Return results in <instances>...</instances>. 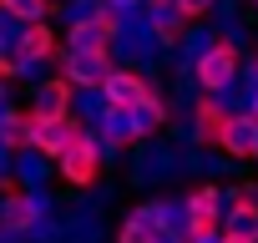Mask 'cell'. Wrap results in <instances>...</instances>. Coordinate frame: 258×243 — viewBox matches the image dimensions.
Masks as SVG:
<instances>
[{"label":"cell","mask_w":258,"mask_h":243,"mask_svg":"<svg viewBox=\"0 0 258 243\" xmlns=\"http://www.w3.org/2000/svg\"><path fill=\"white\" fill-rule=\"evenodd\" d=\"M101 101H106V116H116V122H132V116H157L162 122L167 116L152 81L132 66H111V76L101 81Z\"/></svg>","instance_id":"6da1fadb"},{"label":"cell","mask_w":258,"mask_h":243,"mask_svg":"<svg viewBox=\"0 0 258 243\" xmlns=\"http://www.w3.org/2000/svg\"><path fill=\"white\" fill-rule=\"evenodd\" d=\"M238 71H243V51H238L233 36H213V41L192 56V81H198V91L223 96L228 86H238Z\"/></svg>","instance_id":"7a4b0ae2"},{"label":"cell","mask_w":258,"mask_h":243,"mask_svg":"<svg viewBox=\"0 0 258 243\" xmlns=\"http://www.w3.org/2000/svg\"><path fill=\"white\" fill-rule=\"evenodd\" d=\"M223 208H228V198H223V188L218 183H198L192 193H187V203H182V213H187V238L192 243H218V233H223Z\"/></svg>","instance_id":"3957f363"},{"label":"cell","mask_w":258,"mask_h":243,"mask_svg":"<svg viewBox=\"0 0 258 243\" xmlns=\"http://www.w3.org/2000/svg\"><path fill=\"white\" fill-rule=\"evenodd\" d=\"M76 132H86V127L71 111H41V106H31V152H41V157L56 162L76 142Z\"/></svg>","instance_id":"277c9868"},{"label":"cell","mask_w":258,"mask_h":243,"mask_svg":"<svg viewBox=\"0 0 258 243\" xmlns=\"http://www.w3.org/2000/svg\"><path fill=\"white\" fill-rule=\"evenodd\" d=\"M101 162H106V152H101V137H91V132H76V142L56 157V172L66 177V188H96V177H101Z\"/></svg>","instance_id":"5b68a950"},{"label":"cell","mask_w":258,"mask_h":243,"mask_svg":"<svg viewBox=\"0 0 258 243\" xmlns=\"http://www.w3.org/2000/svg\"><path fill=\"white\" fill-rule=\"evenodd\" d=\"M218 243H258V183H238L228 193Z\"/></svg>","instance_id":"8992f818"},{"label":"cell","mask_w":258,"mask_h":243,"mask_svg":"<svg viewBox=\"0 0 258 243\" xmlns=\"http://www.w3.org/2000/svg\"><path fill=\"white\" fill-rule=\"evenodd\" d=\"M218 152L223 157H238V162H253L258 157V122H253V111H228Z\"/></svg>","instance_id":"52a82bcc"},{"label":"cell","mask_w":258,"mask_h":243,"mask_svg":"<svg viewBox=\"0 0 258 243\" xmlns=\"http://www.w3.org/2000/svg\"><path fill=\"white\" fill-rule=\"evenodd\" d=\"M61 71H66L76 86H91V91H101V81L111 76V56H106V51H71V46H66V56H61Z\"/></svg>","instance_id":"ba28073f"},{"label":"cell","mask_w":258,"mask_h":243,"mask_svg":"<svg viewBox=\"0 0 258 243\" xmlns=\"http://www.w3.org/2000/svg\"><path fill=\"white\" fill-rule=\"evenodd\" d=\"M11 51H16V61H21V66H41V61H56V36H51V26L26 21Z\"/></svg>","instance_id":"9c48e42d"},{"label":"cell","mask_w":258,"mask_h":243,"mask_svg":"<svg viewBox=\"0 0 258 243\" xmlns=\"http://www.w3.org/2000/svg\"><path fill=\"white\" fill-rule=\"evenodd\" d=\"M223 122H228V106H223L213 91H203L198 106H192V137H198V147H218Z\"/></svg>","instance_id":"30bf717a"},{"label":"cell","mask_w":258,"mask_h":243,"mask_svg":"<svg viewBox=\"0 0 258 243\" xmlns=\"http://www.w3.org/2000/svg\"><path fill=\"white\" fill-rule=\"evenodd\" d=\"M41 198L36 193H11L6 198V213H0V223H6L11 233H31V228H41Z\"/></svg>","instance_id":"8fae6325"},{"label":"cell","mask_w":258,"mask_h":243,"mask_svg":"<svg viewBox=\"0 0 258 243\" xmlns=\"http://www.w3.org/2000/svg\"><path fill=\"white\" fill-rule=\"evenodd\" d=\"M66 46H71V51H106V56H111V31H106L101 16H81V21H71Z\"/></svg>","instance_id":"7c38bea8"},{"label":"cell","mask_w":258,"mask_h":243,"mask_svg":"<svg viewBox=\"0 0 258 243\" xmlns=\"http://www.w3.org/2000/svg\"><path fill=\"white\" fill-rule=\"evenodd\" d=\"M71 96H76V81H71L66 71L36 86V106H41V111H71Z\"/></svg>","instance_id":"4fadbf2b"},{"label":"cell","mask_w":258,"mask_h":243,"mask_svg":"<svg viewBox=\"0 0 258 243\" xmlns=\"http://www.w3.org/2000/svg\"><path fill=\"white\" fill-rule=\"evenodd\" d=\"M0 147H31V111H0Z\"/></svg>","instance_id":"5bb4252c"},{"label":"cell","mask_w":258,"mask_h":243,"mask_svg":"<svg viewBox=\"0 0 258 243\" xmlns=\"http://www.w3.org/2000/svg\"><path fill=\"white\" fill-rule=\"evenodd\" d=\"M187 26H192V21H182V16H157V11H152V41H162V46H177Z\"/></svg>","instance_id":"9a60e30c"},{"label":"cell","mask_w":258,"mask_h":243,"mask_svg":"<svg viewBox=\"0 0 258 243\" xmlns=\"http://www.w3.org/2000/svg\"><path fill=\"white\" fill-rule=\"evenodd\" d=\"M0 11L26 26V21H46V0H0Z\"/></svg>","instance_id":"2e32d148"},{"label":"cell","mask_w":258,"mask_h":243,"mask_svg":"<svg viewBox=\"0 0 258 243\" xmlns=\"http://www.w3.org/2000/svg\"><path fill=\"white\" fill-rule=\"evenodd\" d=\"M213 6H218V0H177V16H182V21H203Z\"/></svg>","instance_id":"e0dca14e"},{"label":"cell","mask_w":258,"mask_h":243,"mask_svg":"<svg viewBox=\"0 0 258 243\" xmlns=\"http://www.w3.org/2000/svg\"><path fill=\"white\" fill-rule=\"evenodd\" d=\"M111 6H116V11H132V6H142V0H111Z\"/></svg>","instance_id":"ac0fdd59"},{"label":"cell","mask_w":258,"mask_h":243,"mask_svg":"<svg viewBox=\"0 0 258 243\" xmlns=\"http://www.w3.org/2000/svg\"><path fill=\"white\" fill-rule=\"evenodd\" d=\"M248 71H253V76H258V56H253V61H248Z\"/></svg>","instance_id":"d6986e66"},{"label":"cell","mask_w":258,"mask_h":243,"mask_svg":"<svg viewBox=\"0 0 258 243\" xmlns=\"http://www.w3.org/2000/svg\"><path fill=\"white\" fill-rule=\"evenodd\" d=\"M253 111H258V91H253Z\"/></svg>","instance_id":"ffe728a7"},{"label":"cell","mask_w":258,"mask_h":243,"mask_svg":"<svg viewBox=\"0 0 258 243\" xmlns=\"http://www.w3.org/2000/svg\"><path fill=\"white\" fill-rule=\"evenodd\" d=\"M253 6H258V0H253Z\"/></svg>","instance_id":"44dd1931"}]
</instances>
